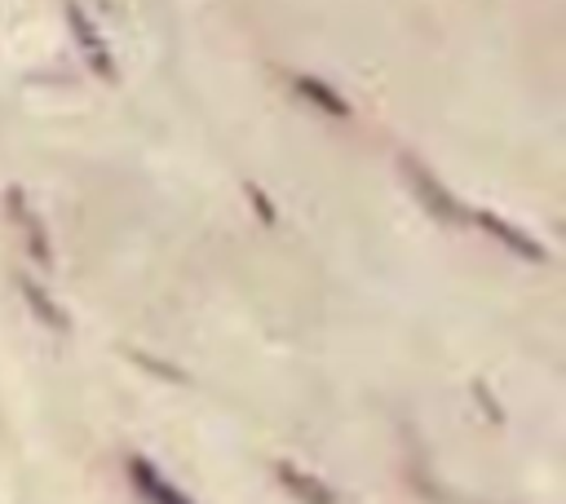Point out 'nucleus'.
I'll return each mask as SVG.
<instances>
[{
	"mask_svg": "<svg viewBox=\"0 0 566 504\" xmlns=\"http://www.w3.org/2000/svg\"><path fill=\"white\" fill-rule=\"evenodd\" d=\"M407 177H411V190L420 195V203H424L433 217H442L447 225H464L469 208H464V203H460V199H455V195H451L433 172H424L420 164H411V159H407Z\"/></svg>",
	"mask_w": 566,
	"mask_h": 504,
	"instance_id": "f257e3e1",
	"label": "nucleus"
},
{
	"mask_svg": "<svg viewBox=\"0 0 566 504\" xmlns=\"http://www.w3.org/2000/svg\"><path fill=\"white\" fill-rule=\"evenodd\" d=\"M296 84L305 88V97H314V102H323V106H327L332 115H345V111H349V106H345L340 97H332V88H323V84H314V80H296Z\"/></svg>",
	"mask_w": 566,
	"mask_h": 504,
	"instance_id": "0eeeda50",
	"label": "nucleus"
},
{
	"mask_svg": "<svg viewBox=\"0 0 566 504\" xmlns=\"http://www.w3.org/2000/svg\"><path fill=\"white\" fill-rule=\"evenodd\" d=\"M9 203H13V212L22 217V230H27V243H31V248H35V256H40V261L49 265V239H44V230H40V217H35V212H27V203H22V195H18V190L9 195Z\"/></svg>",
	"mask_w": 566,
	"mask_h": 504,
	"instance_id": "39448f33",
	"label": "nucleus"
},
{
	"mask_svg": "<svg viewBox=\"0 0 566 504\" xmlns=\"http://www.w3.org/2000/svg\"><path fill=\"white\" fill-rule=\"evenodd\" d=\"M473 217V225H482L491 239H500L504 248H513L522 261H544V248L526 234V230H517L513 221H504V217H495V212H469Z\"/></svg>",
	"mask_w": 566,
	"mask_h": 504,
	"instance_id": "7ed1b4c3",
	"label": "nucleus"
},
{
	"mask_svg": "<svg viewBox=\"0 0 566 504\" xmlns=\"http://www.w3.org/2000/svg\"><path fill=\"white\" fill-rule=\"evenodd\" d=\"M22 296H27V305H31V309L53 327V332H66V314L44 296V287H35V283H27V279H22Z\"/></svg>",
	"mask_w": 566,
	"mask_h": 504,
	"instance_id": "423d86ee",
	"label": "nucleus"
},
{
	"mask_svg": "<svg viewBox=\"0 0 566 504\" xmlns=\"http://www.w3.org/2000/svg\"><path fill=\"white\" fill-rule=\"evenodd\" d=\"M128 482L137 486V495H142V504H190V495L186 491H177L150 460H142V455H133L128 460Z\"/></svg>",
	"mask_w": 566,
	"mask_h": 504,
	"instance_id": "f03ea898",
	"label": "nucleus"
},
{
	"mask_svg": "<svg viewBox=\"0 0 566 504\" xmlns=\"http://www.w3.org/2000/svg\"><path fill=\"white\" fill-rule=\"evenodd\" d=\"M279 482H283L301 504H340V495H336L327 482L310 477V473H305V469H296V464H279Z\"/></svg>",
	"mask_w": 566,
	"mask_h": 504,
	"instance_id": "20e7f679",
	"label": "nucleus"
}]
</instances>
